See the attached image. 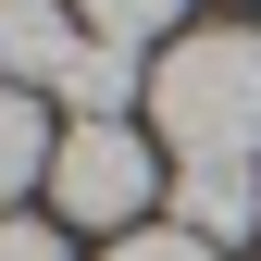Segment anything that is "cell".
<instances>
[{
	"label": "cell",
	"mask_w": 261,
	"mask_h": 261,
	"mask_svg": "<svg viewBox=\"0 0 261 261\" xmlns=\"http://www.w3.org/2000/svg\"><path fill=\"white\" fill-rule=\"evenodd\" d=\"M149 124L174 162H261V25H187L149 62Z\"/></svg>",
	"instance_id": "obj_1"
},
{
	"label": "cell",
	"mask_w": 261,
	"mask_h": 261,
	"mask_svg": "<svg viewBox=\"0 0 261 261\" xmlns=\"http://www.w3.org/2000/svg\"><path fill=\"white\" fill-rule=\"evenodd\" d=\"M75 25H87V38H112V50H149V38H174V25H187V0H75Z\"/></svg>",
	"instance_id": "obj_7"
},
{
	"label": "cell",
	"mask_w": 261,
	"mask_h": 261,
	"mask_svg": "<svg viewBox=\"0 0 261 261\" xmlns=\"http://www.w3.org/2000/svg\"><path fill=\"white\" fill-rule=\"evenodd\" d=\"M0 261H75V249H62V224H13L0 212Z\"/></svg>",
	"instance_id": "obj_9"
},
{
	"label": "cell",
	"mask_w": 261,
	"mask_h": 261,
	"mask_svg": "<svg viewBox=\"0 0 261 261\" xmlns=\"http://www.w3.org/2000/svg\"><path fill=\"white\" fill-rule=\"evenodd\" d=\"M62 100H75V124H124V112L149 100V62L112 50V38H87L75 62H62Z\"/></svg>",
	"instance_id": "obj_5"
},
{
	"label": "cell",
	"mask_w": 261,
	"mask_h": 261,
	"mask_svg": "<svg viewBox=\"0 0 261 261\" xmlns=\"http://www.w3.org/2000/svg\"><path fill=\"white\" fill-rule=\"evenodd\" d=\"M174 224L199 249H249L261 237V174L249 162H174Z\"/></svg>",
	"instance_id": "obj_3"
},
{
	"label": "cell",
	"mask_w": 261,
	"mask_h": 261,
	"mask_svg": "<svg viewBox=\"0 0 261 261\" xmlns=\"http://www.w3.org/2000/svg\"><path fill=\"white\" fill-rule=\"evenodd\" d=\"M75 50H87L75 0H0V87H62Z\"/></svg>",
	"instance_id": "obj_4"
},
{
	"label": "cell",
	"mask_w": 261,
	"mask_h": 261,
	"mask_svg": "<svg viewBox=\"0 0 261 261\" xmlns=\"http://www.w3.org/2000/svg\"><path fill=\"white\" fill-rule=\"evenodd\" d=\"M50 162H62V137H50V112H38V87H0V199L38 187Z\"/></svg>",
	"instance_id": "obj_6"
},
{
	"label": "cell",
	"mask_w": 261,
	"mask_h": 261,
	"mask_svg": "<svg viewBox=\"0 0 261 261\" xmlns=\"http://www.w3.org/2000/svg\"><path fill=\"white\" fill-rule=\"evenodd\" d=\"M100 261H224V249H199L187 224H137V237H112Z\"/></svg>",
	"instance_id": "obj_8"
},
{
	"label": "cell",
	"mask_w": 261,
	"mask_h": 261,
	"mask_svg": "<svg viewBox=\"0 0 261 261\" xmlns=\"http://www.w3.org/2000/svg\"><path fill=\"white\" fill-rule=\"evenodd\" d=\"M149 137L137 124H62V162H50V199L62 224H124L137 237V212H149Z\"/></svg>",
	"instance_id": "obj_2"
}]
</instances>
